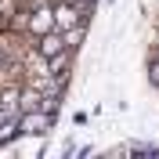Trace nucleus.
<instances>
[{"mask_svg": "<svg viewBox=\"0 0 159 159\" xmlns=\"http://www.w3.org/2000/svg\"><path fill=\"white\" fill-rule=\"evenodd\" d=\"M54 123V112H43V109H29L18 116V138H43Z\"/></svg>", "mask_w": 159, "mask_h": 159, "instance_id": "nucleus-1", "label": "nucleus"}, {"mask_svg": "<svg viewBox=\"0 0 159 159\" xmlns=\"http://www.w3.org/2000/svg\"><path fill=\"white\" fill-rule=\"evenodd\" d=\"M152 83H156V87H159V58L152 61Z\"/></svg>", "mask_w": 159, "mask_h": 159, "instance_id": "nucleus-5", "label": "nucleus"}, {"mask_svg": "<svg viewBox=\"0 0 159 159\" xmlns=\"http://www.w3.org/2000/svg\"><path fill=\"white\" fill-rule=\"evenodd\" d=\"M87 22V7H80L72 0H54V29H72V25H83Z\"/></svg>", "mask_w": 159, "mask_h": 159, "instance_id": "nucleus-2", "label": "nucleus"}, {"mask_svg": "<svg viewBox=\"0 0 159 159\" xmlns=\"http://www.w3.org/2000/svg\"><path fill=\"white\" fill-rule=\"evenodd\" d=\"M33 47H36L43 58H54V54H61V51H72L69 43H65V33L61 29H51V33H43V36H36Z\"/></svg>", "mask_w": 159, "mask_h": 159, "instance_id": "nucleus-3", "label": "nucleus"}, {"mask_svg": "<svg viewBox=\"0 0 159 159\" xmlns=\"http://www.w3.org/2000/svg\"><path fill=\"white\" fill-rule=\"evenodd\" d=\"M72 4H80V7H90V4H94V0H72Z\"/></svg>", "mask_w": 159, "mask_h": 159, "instance_id": "nucleus-6", "label": "nucleus"}, {"mask_svg": "<svg viewBox=\"0 0 159 159\" xmlns=\"http://www.w3.org/2000/svg\"><path fill=\"white\" fill-rule=\"evenodd\" d=\"M83 33H87V22H83V25H72V29H65V43L76 51V47H80V40H83Z\"/></svg>", "mask_w": 159, "mask_h": 159, "instance_id": "nucleus-4", "label": "nucleus"}]
</instances>
